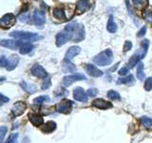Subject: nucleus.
Wrapping results in <instances>:
<instances>
[{
	"instance_id": "obj_1",
	"label": "nucleus",
	"mask_w": 152,
	"mask_h": 143,
	"mask_svg": "<svg viewBox=\"0 0 152 143\" xmlns=\"http://www.w3.org/2000/svg\"><path fill=\"white\" fill-rule=\"evenodd\" d=\"M78 26V23L72 22L66 25L63 31H61L58 35H56V45L57 47H61L65 45L66 42L72 41L74 36V32Z\"/></svg>"
},
{
	"instance_id": "obj_2",
	"label": "nucleus",
	"mask_w": 152,
	"mask_h": 143,
	"mask_svg": "<svg viewBox=\"0 0 152 143\" xmlns=\"http://www.w3.org/2000/svg\"><path fill=\"white\" fill-rule=\"evenodd\" d=\"M93 62L99 66H108L113 61V52L111 50H104L93 57Z\"/></svg>"
},
{
	"instance_id": "obj_3",
	"label": "nucleus",
	"mask_w": 152,
	"mask_h": 143,
	"mask_svg": "<svg viewBox=\"0 0 152 143\" xmlns=\"http://www.w3.org/2000/svg\"><path fill=\"white\" fill-rule=\"evenodd\" d=\"M10 35L12 37L15 38V39H21V40H26V41H37L43 39V37L37 35L35 32H22V31H14L10 33Z\"/></svg>"
},
{
	"instance_id": "obj_4",
	"label": "nucleus",
	"mask_w": 152,
	"mask_h": 143,
	"mask_svg": "<svg viewBox=\"0 0 152 143\" xmlns=\"http://www.w3.org/2000/svg\"><path fill=\"white\" fill-rule=\"evenodd\" d=\"M79 80H87V76L82 74H74L71 75H66L63 78V84L66 87H69L72 83Z\"/></svg>"
},
{
	"instance_id": "obj_5",
	"label": "nucleus",
	"mask_w": 152,
	"mask_h": 143,
	"mask_svg": "<svg viewBox=\"0 0 152 143\" xmlns=\"http://www.w3.org/2000/svg\"><path fill=\"white\" fill-rule=\"evenodd\" d=\"M15 22H16L15 16H14L12 13L5 14V15L2 16V18L0 19V25L4 29H9L12 27L14 24H15Z\"/></svg>"
},
{
	"instance_id": "obj_6",
	"label": "nucleus",
	"mask_w": 152,
	"mask_h": 143,
	"mask_svg": "<svg viewBox=\"0 0 152 143\" xmlns=\"http://www.w3.org/2000/svg\"><path fill=\"white\" fill-rule=\"evenodd\" d=\"M2 47L8 48L11 50H17L25 44V42H23L22 40H8V39H3L0 42Z\"/></svg>"
},
{
	"instance_id": "obj_7",
	"label": "nucleus",
	"mask_w": 152,
	"mask_h": 143,
	"mask_svg": "<svg viewBox=\"0 0 152 143\" xmlns=\"http://www.w3.org/2000/svg\"><path fill=\"white\" fill-rule=\"evenodd\" d=\"M33 22L37 26V27H43L46 23V14L44 11H41V10H36V11L33 13Z\"/></svg>"
},
{
	"instance_id": "obj_8",
	"label": "nucleus",
	"mask_w": 152,
	"mask_h": 143,
	"mask_svg": "<svg viewBox=\"0 0 152 143\" xmlns=\"http://www.w3.org/2000/svg\"><path fill=\"white\" fill-rule=\"evenodd\" d=\"M72 101L70 100H62L60 103L57 104L56 109H57V112L62 113V114H69L71 111V108H72Z\"/></svg>"
},
{
	"instance_id": "obj_9",
	"label": "nucleus",
	"mask_w": 152,
	"mask_h": 143,
	"mask_svg": "<svg viewBox=\"0 0 152 143\" xmlns=\"http://www.w3.org/2000/svg\"><path fill=\"white\" fill-rule=\"evenodd\" d=\"M73 97L75 100H77V101H80V102H88V94L85 92L83 88L81 87H77L75 88L74 91H73Z\"/></svg>"
},
{
	"instance_id": "obj_10",
	"label": "nucleus",
	"mask_w": 152,
	"mask_h": 143,
	"mask_svg": "<svg viewBox=\"0 0 152 143\" xmlns=\"http://www.w3.org/2000/svg\"><path fill=\"white\" fill-rule=\"evenodd\" d=\"M86 32H85V27L83 24H79L78 23V26L76 28V30L74 32V36H73V42H80L85 39L86 37Z\"/></svg>"
},
{
	"instance_id": "obj_11",
	"label": "nucleus",
	"mask_w": 152,
	"mask_h": 143,
	"mask_svg": "<svg viewBox=\"0 0 152 143\" xmlns=\"http://www.w3.org/2000/svg\"><path fill=\"white\" fill-rule=\"evenodd\" d=\"M31 74L38 78H46L48 76L47 71L39 64H35L31 68Z\"/></svg>"
},
{
	"instance_id": "obj_12",
	"label": "nucleus",
	"mask_w": 152,
	"mask_h": 143,
	"mask_svg": "<svg viewBox=\"0 0 152 143\" xmlns=\"http://www.w3.org/2000/svg\"><path fill=\"white\" fill-rule=\"evenodd\" d=\"M26 109H27V105L25 103L22 101H18L12 106V113L14 116H19L23 114V113L26 111Z\"/></svg>"
},
{
	"instance_id": "obj_13",
	"label": "nucleus",
	"mask_w": 152,
	"mask_h": 143,
	"mask_svg": "<svg viewBox=\"0 0 152 143\" xmlns=\"http://www.w3.org/2000/svg\"><path fill=\"white\" fill-rule=\"evenodd\" d=\"M92 105L97 109H100V110H107V109H109V108H112V104L108 101H106L103 98H97L95 99L94 101L92 102Z\"/></svg>"
},
{
	"instance_id": "obj_14",
	"label": "nucleus",
	"mask_w": 152,
	"mask_h": 143,
	"mask_svg": "<svg viewBox=\"0 0 152 143\" xmlns=\"http://www.w3.org/2000/svg\"><path fill=\"white\" fill-rule=\"evenodd\" d=\"M86 71L87 73L93 77H100L103 75V72L101 70H99L95 65L92 64H87L86 65Z\"/></svg>"
},
{
	"instance_id": "obj_15",
	"label": "nucleus",
	"mask_w": 152,
	"mask_h": 143,
	"mask_svg": "<svg viewBox=\"0 0 152 143\" xmlns=\"http://www.w3.org/2000/svg\"><path fill=\"white\" fill-rule=\"evenodd\" d=\"M80 52H81V48L79 46H72V47H70L69 49L66 51V52L65 59L70 61L74 56L78 55Z\"/></svg>"
},
{
	"instance_id": "obj_16",
	"label": "nucleus",
	"mask_w": 152,
	"mask_h": 143,
	"mask_svg": "<svg viewBox=\"0 0 152 143\" xmlns=\"http://www.w3.org/2000/svg\"><path fill=\"white\" fill-rule=\"evenodd\" d=\"M91 7V4L89 1H78L76 3V12L78 14L83 13L85 12L88 11Z\"/></svg>"
},
{
	"instance_id": "obj_17",
	"label": "nucleus",
	"mask_w": 152,
	"mask_h": 143,
	"mask_svg": "<svg viewBox=\"0 0 152 143\" xmlns=\"http://www.w3.org/2000/svg\"><path fill=\"white\" fill-rule=\"evenodd\" d=\"M28 118H30V121L31 122L32 125L35 127H39L44 123V119H43V117L37 114H28Z\"/></svg>"
},
{
	"instance_id": "obj_18",
	"label": "nucleus",
	"mask_w": 152,
	"mask_h": 143,
	"mask_svg": "<svg viewBox=\"0 0 152 143\" xmlns=\"http://www.w3.org/2000/svg\"><path fill=\"white\" fill-rule=\"evenodd\" d=\"M52 15L60 21H66V20L65 11L60 7H56L53 9V11H52Z\"/></svg>"
},
{
	"instance_id": "obj_19",
	"label": "nucleus",
	"mask_w": 152,
	"mask_h": 143,
	"mask_svg": "<svg viewBox=\"0 0 152 143\" xmlns=\"http://www.w3.org/2000/svg\"><path fill=\"white\" fill-rule=\"evenodd\" d=\"M148 46H149V41L147 40V39H145V40L142 41V43H141V50L137 52V54L141 56V59L144 58V57L145 56L146 52H147V49H148Z\"/></svg>"
},
{
	"instance_id": "obj_20",
	"label": "nucleus",
	"mask_w": 152,
	"mask_h": 143,
	"mask_svg": "<svg viewBox=\"0 0 152 143\" xmlns=\"http://www.w3.org/2000/svg\"><path fill=\"white\" fill-rule=\"evenodd\" d=\"M63 71L65 73H74V72H76V67L70 61L65 59L63 62Z\"/></svg>"
},
{
	"instance_id": "obj_21",
	"label": "nucleus",
	"mask_w": 152,
	"mask_h": 143,
	"mask_svg": "<svg viewBox=\"0 0 152 143\" xmlns=\"http://www.w3.org/2000/svg\"><path fill=\"white\" fill-rule=\"evenodd\" d=\"M18 61H19V58L17 55H12L11 58L9 59V63L7 66L8 71H12L13 69H15L18 64Z\"/></svg>"
},
{
	"instance_id": "obj_22",
	"label": "nucleus",
	"mask_w": 152,
	"mask_h": 143,
	"mask_svg": "<svg viewBox=\"0 0 152 143\" xmlns=\"http://www.w3.org/2000/svg\"><path fill=\"white\" fill-rule=\"evenodd\" d=\"M55 129H56V123L54 121H48L45 124V126L42 128V131L46 133H49L53 132Z\"/></svg>"
},
{
	"instance_id": "obj_23",
	"label": "nucleus",
	"mask_w": 152,
	"mask_h": 143,
	"mask_svg": "<svg viewBox=\"0 0 152 143\" xmlns=\"http://www.w3.org/2000/svg\"><path fill=\"white\" fill-rule=\"evenodd\" d=\"M117 25H116V23L114 22L113 20V16L110 15L109 16V19H108V22H107V30L109 32H111V33H114V32H117Z\"/></svg>"
},
{
	"instance_id": "obj_24",
	"label": "nucleus",
	"mask_w": 152,
	"mask_h": 143,
	"mask_svg": "<svg viewBox=\"0 0 152 143\" xmlns=\"http://www.w3.org/2000/svg\"><path fill=\"white\" fill-rule=\"evenodd\" d=\"M32 49H33V45L31 44L30 42H28V43H25V44L19 49V52H20L21 55H27L28 52H31Z\"/></svg>"
},
{
	"instance_id": "obj_25",
	"label": "nucleus",
	"mask_w": 152,
	"mask_h": 143,
	"mask_svg": "<svg viewBox=\"0 0 152 143\" xmlns=\"http://www.w3.org/2000/svg\"><path fill=\"white\" fill-rule=\"evenodd\" d=\"M134 82V77L133 75H127L126 77H120L117 79V84L118 85H121V84H130Z\"/></svg>"
},
{
	"instance_id": "obj_26",
	"label": "nucleus",
	"mask_w": 152,
	"mask_h": 143,
	"mask_svg": "<svg viewBox=\"0 0 152 143\" xmlns=\"http://www.w3.org/2000/svg\"><path fill=\"white\" fill-rule=\"evenodd\" d=\"M140 59H141V56H140L139 55H138V54L133 55L130 57V59L128 60V67H129V69L134 68V67L137 65L138 62H139Z\"/></svg>"
},
{
	"instance_id": "obj_27",
	"label": "nucleus",
	"mask_w": 152,
	"mask_h": 143,
	"mask_svg": "<svg viewBox=\"0 0 152 143\" xmlns=\"http://www.w3.org/2000/svg\"><path fill=\"white\" fill-rule=\"evenodd\" d=\"M20 86H21L22 89H23L24 91H26V92L28 93V94H33V93L35 92L34 86L28 84L27 82H25V81H22V82L20 83Z\"/></svg>"
},
{
	"instance_id": "obj_28",
	"label": "nucleus",
	"mask_w": 152,
	"mask_h": 143,
	"mask_svg": "<svg viewBox=\"0 0 152 143\" xmlns=\"http://www.w3.org/2000/svg\"><path fill=\"white\" fill-rule=\"evenodd\" d=\"M137 77L140 80H144L145 79V73H144V64L140 62L138 64L137 67Z\"/></svg>"
},
{
	"instance_id": "obj_29",
	"label": "nucleus",
	"mask_w": 152,
	"mask_h": 143,
	"mask_svg": "<svg viewBox=\"0 0 152 143\" xmlns=\"http://www.w3.org/2000/svg\"><path fill=\"white\" fill-rule=\"evenodd\" d=\"M107 97L109 99H111V100H121V97H120V94H119L117 92H115V91H108V93H107Z\"/></svg>"
},
{
	"instance_id": "obj_30",
	"label": "nucleus",
	"mask_w": 152,
	"mask_h": 143,
	"mask_svg": "<svg viewBox=\"0 0 152 143\" xmlns=\"http://www.w3.org/2000/svg\"><path fill=\"white\" fill-rule=\"evenodd\" d=\"M144 17L145 18V20L147 22L152 24V8L145 10L144 11Z\"/></svg>"
},
{
	"instance_id": "obj_31",
	"label": "nucleus",
	"mask_w": 152,
	"mask_h": 143,
	"mask_svg": "<svg viewBox=\"0 0 152 143\" xmlns=\"http://www.w3.org/2000/svg\"><path fill=\"white\" fill-rule=\"evenodd\" d=\"M45 101H50V97L48 95H40V97L33 99V103L35 104H42Z\"/></svg>"
},
{
	"instance_id": "obj_32",
	"label": "nucleus",
	"mask_w": 152,
	"mask_h": 143,
	"mask_svg": "<svg viewBox=\"0 0 152 143\" xmlns=\"http://www.w3.org/2000/svg\"><path fill=\"white\" fill-rule=\"evenodd\" d=\"M142 124L144 125L145 128H150L152 126V118L147 117V116H142L141 118Z\"/></svg>"
},
{
	"instance_id": "obj_33",
	"label": "nucleus",
	"mask_w": 152,
	"mask_h": 143,
	"mask_svg": "<svg viewBox=\"0 0 152 143\" xmlns=\"http://www.w3.org/2000/svg\"><path fill=\"white\" fill-rule=\"evenodd\" d=\"M7 132H8V128L7 127L2 126L1 128H0V142H1V143H3L5 135L7 133Z\"/></svg>"
},
{
	"instance_id": "obj_34",
	"label": "nucleus",
	"mask_w": 152,
	"mask_h": 143,
	"mask_svg": "<svg viewBox=\"0 0 152 143\" xmlns=\"http://www.w3.org/2000/svg\"><path fill=\"white\" fill-rule=\"evenodd\" d=\"M145 90L151 91L152 90V77H148L145 82Z\"/></svg>"
},
{
	"instance_id": "obj_35",
	"label": "nucleus",
	"mask_w": 152,
	"mask_h": 143,
	"mask_svg": "<svg viewBox=\"0 0 152 143\" xmlns=\"http://www.w3.org/2000/svg\"><path fill=\"white\" fill-rule=\"evenodd\" d=\"M132 49V43L131 41H126L125 42V45H124V52H127L128 51H130Z\"/></svg>"
},
{
	"instance_id": "obj_36",
	"label": "nucleus",
	"mask_w": 152,
	"mask_h": 143,
	"mask_svg": "<svg viewBox=\"0 0 152 143\" xmlns=\"http://www.w3.org/2000/svg\"><path fill=\"white\" fill-rule=\"evenodd\" d=\"M88 95L90 97H95V95H97L98 94V90L97 89H95V88H91V89H88V92H87Z\"/></svg>"
},
{
	"instance_id": "obj_37",
	"label": "nucleus",
	"mask_w": 152,
	"mask_h": 143,
	"mask_svg": "<svg viewBox=\"0 0 152 143\" xmlns=\"http://www.w3.org/2000/svg\"><path fill=\"white\" fill-rule=\"evenodd\" d=\"M128 73H129V71H128V68H126V67H123L122 69L119 70V73L118 74H120V75H122V76H125Z\"/></svg>"
},
{
	"instance_id": "obj_38",
	"label": "nucleus",
	"mask_w": 152,
	"mask_h": 143,
	"mask_svg": "<svg viewBox=\"0 0 152 143\" xmlns=\"http://www.w3.org/2000/svg\"><path fill=\"white\" fill-rule=\"evenodd\" d=\"M51 85V82H50V78H48L44 83L42 84V90H47L50 88V86Z\"/></svg>"
},
{
	"instance_id": "obj_39",
	"label": "nucleus",
	"mask_w": 152,
	"mask_h": 143,
	"mask_svg": "<svg viewBox=\"0 0 152 143\" xmlns=\"http://www.w3.org/2000/svg\"><path fill=\"white\" fill-rule=\"evenodd\" d=\"M8 63H9V60L4 55H2L1 56V59H0V65H1V67L8 66Z\"/></svg>"
},
{
	"instance_id": "obj_40",
	"label": "nucleus",
	"mask_w": 152,
	"mask_h": 143,
	"mask_svg": "<svg viewBox=\"0 0 152 143\" xmlns=\"http://www.w3.org/2000/svg\"><path fill=\"white\" fill-rule=\"evenodd\" d=\"M145 32H146V27L145 26V27H142L139 32H138L137 37H142V36L145 35Z\"/></svg>"
},
{
	"instance_id": "obj_41",
	"label": "nucleus",
	"mask_w": 152,
	"mask_h": 143,
	"mask_svg": "<svg viewBox=\"0 0 152 143\" xmlns=\"http://www.w3.org/2000/svg\"><path fill=\"white\" fill-rule=\"evenodd\" d=\"M17 137H18V133H12V135L9 137V139L7 140L6 143H12L14 139H16Z\"/></svg>"
},
{
	"instance_id": "obj_42",
	"label": "nucleus",
	"mask_w": 152,
	"mask_h": 143,
	"mask_svg": "<svg viewBox=\"0 0 152 143\" xmlns=\"http://www.w3.org/2000/svg\"><path fill=\"white\" fill-rule=\"evenodd\" d=\"M0 99H1V103H2V104H4V103L8 102L9 100H10V98H9V97H5V95H4L3 94H0Z\"/></svg>"
},
{
	"instance_id": "obj_43",
	"label": "nucleus",
	"mask_w": 152,
	"mask_h": 143,
	"mask_svg": "<svg viewBox=\"0 0 152 143\" xmlns=\"http://www.w3.org/2000/svg\"><path fill=\"white\" fill-rule=\"evenodd\" d=\"M119 64H120V63H119V62H118V63H117V64H116L115 66H114V67H112L111 69H109V70L107 71V73H110V72H113V71H115V70L117 69V67H118V65H119Z\"/></svg>"
},
{
	"instance_id": "obj_44",
	"label": "nucleus",
	"mask_w": 152,
	"mask_h": 143,
	"mask_svg": "<svg viewBox=\"0 0 152 143\" xmlns=\"http://www.w3.org/2000/svg\"><path fill=\"white\" fill-rule=\"evenodd\" d=\"M12 143H17V138H16V139H14Z\"/></svg>"
}]
</instances>
